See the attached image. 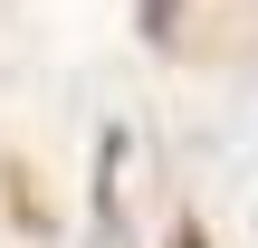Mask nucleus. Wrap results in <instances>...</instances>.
Masks as SVG:
<instances>
[{"instance_id": "1", "label": "nucleus", "mask_w": 258, "mask_h": 248, "mask_svg": "<svg viewBox=\"0 0 258 248\" xmlns=\"http://www.w3.org/2000/svg\"><path fill=\"white\" fill-rule=\"evenodd\" d=\"M144 38H172V0H144Z\"/></svg>"}, {"instance_id": "2", "label": "nucleus", "mask_w": 258, "mask_h": 248, "mask_svg": "<svg viewBox=\"0 0 258 248\" xmlns=\"http://www.w3.org/2000/svg\"><path fill=\"white\" fill-rule=\"evenodd\" d=\"M172 248H211V239H201V229H182V239H172Z\"/></svg>"}]
</instances>
